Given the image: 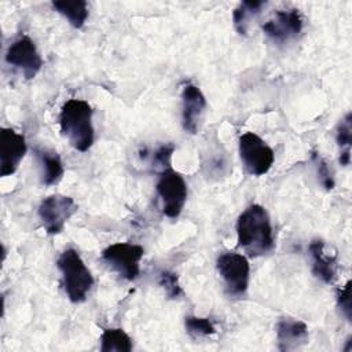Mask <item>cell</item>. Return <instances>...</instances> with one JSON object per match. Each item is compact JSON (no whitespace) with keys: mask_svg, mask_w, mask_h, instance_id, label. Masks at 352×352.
Masks as SVG:
<instances>
[{"mask_svg":"<svg viewBox=\"0 0 352 352\" xmlns=\"http://www.w3.org/2000/svg\"><path fill=\"white\" fill-rule=\"evenodd\" d=\"M6 62L21 70L25 78H33L43 66V59L36 48L34 41L23 34L14 40L6 52Z\"/></svg>","mask_w":352,"mask_h":352,"instance_id":"9","label":"cell"},{"mask_svg":"<svg viewBox=\"0 0 352 352\" xmlns=\"http://www.w3.org/2000/svg\"><path fill=\"white\" fill-rule=\"evenodd\" d=\"M217 271L230 296L242 297L248 292L250 279V265L243 254L224 252L217 257Z\"/></svg>","mask_w":352,"mask_h":352,"instance_id":"6","label":"cell"},{"mask_svg":"<svg viewBox=\"0 0 352 352\" xmlns=\"http://www.w3.org/2000/svg\"><path fill=\"white\" fill-rule=\"evenodd\" d=\"M304 26L302 16L297 8L278 10L271 19L263 25V30L274 43H287L296 38Z\"/></svg>","mask_w":352,"mask_h":352,"instance_id":"10","label":"cell"},{"mask_svg":"<svg viewBox=\"0 0 352 352\" xmlns=\"http://www.w3.org/2000/svg\"><path fill=\"white\" fill-rule=\"evenodd\" d=\"M312 158H314V161L316 164V170H318V176H319V180H320L322 186L326 190H331L334 187V179H333V173H331L329 165L316 153L312 155Z\"/></svg>","mask_w":352,"mask_h":352,"instance_id":"23","label":"cell"},{"mask_svg":"<svg viewBox=\"0 0 352 352\" xmlns=\"http://www.w3.org/2000/svg\"><path fill=\"white\" fill-rule=\"evenodd\" d=\"M62 274V285L72 302H82L94 286V276L77 250L66 249L56 260Z\"/></svg>","mask_w":352,"mask_h":352,"instance_id":"3","label":"cell"},{"mask_svg":"<svg viewBox=\"0 0 352 352\" xmlns=\"http://www.w3.org/2000/svg\"><path fill=\"white\" fill-rule=\"evenodd\" d=\"M184 326H186V331L194 338L208 337L216 333L213 323L208 318H198V316L188 315L184 319Z\"/></svg>","mask_w":352,"mask_h":352,"instance_id":"20","label":"cell"},{"mask_svg":"<svg viewBox=\"0 0 352 352\" xmlns=\"http://www.w3.org/2000/svg\"><path fill=\"white\" fill-rule=\"evenodd\" d=\"M263 7H265V1H242L232 12L235 30L245 36L250 28V23L261 12Z\"/></svg>","mask_w":352,"mask_h":352,"instance_id":"17","label":"cell"},{"mask_svg":"<svg viewBox=\"0 0 352 352\" xmlns=\"http://www.w3.org/2000/svg\"><path fill=\"white\" fill-rule=\"evenodd\" d=\"M312 260V274L322 282L330 285L337 278V254L330 250L322 239H312L308 246Z\"/></svg>","mask_w":352,"mask_h":352,"instance_id":"13","label":"cell"},{"mask_svg":"<svg viewBox=\"0 0 352 352\" xmlns=\"http://www.w3.org/2000/svg\"><path fill=\"white\" fill-rule=\"evenodd\" d=\"M236 236L238 246L248 256L258 257L270 253L275 246V241L265 208L257 204L248 206L236 220Z\"/></svg>","mask_w":352,"mask_h":352,"instance_id":"1","label":"cell"},{"mask_svg":"<svg viewBox=\"0 0 352 352\" xmlns=\"http://www.w3.org/2000/svg\"><path fill=\"white\" fill-rule=\"evenodd\" d=\"M205 109L206 99L202 91L194 84H187L182 91V124L186 132L197 133Z\"/></svg>","mask_w":352,"mask_h":352,"instance_id":"12","label":"cell"},{"mask_svg":"<svg viewBox=\"0 0 352 352\" xmlns=\"http://www.w3.org/2000/svg\"><path fill=\"white\" fill-rule=\"evenodd\" d=\"M52 7L60 15H63L69 21V23L76 29L82 28L88 18V4L85 0L52 1Z\"/></svg>","mask_w":352,"mask_h":352,"instance_id":"16","label":"cell"},{"mask_svg":"<svg viewBox=\"0 0 352 352\" xmlns=\"http://www.w3.org/2000/svg\"><path fill=\"white\" fill-rule=\"evenodd\" d=\"M0 176L12 175L26 154L25 136L11 128H1L0 132Z\"/></svg>","mask_w":352,"mask_h":352,"instance_id":"11","label":"cell"},{"mask_svg":"<svg viewBox=\"0 0 352 352\" xmlns=\"http://www.w3.org/2000/svg\"><path fill=\"white\" fill-rule=\"evenodd\" d=\"M173 150H175L173 144H162V146H160L158 150H155L153 153V157H151L153 164L160 166L161 170L165 169V168H169Z\"/></svg>","mask_w":352,"mask_h":352,"instance_id":"24","label":"cell"},{"mask_svg":"<svg viewBox=\"0 0 352 352\" xmlns=\"http://www.w3.org/2000/svg\"><path fill=\"white\" fill-rule=\"evenodd\" d=\"M158 283L164 289L168 298H177L182 294V287H180V283H179V278L172 271H161Z\"/></svg>","mask_w":352,"mask_h":352,"instance_id":"21","label":"cell"},{"mask_svg":"<svg viewBox=\"0 0 352 352\" xmlns=\"http://www.w3.org/2000/svg\"><path fill=\"white\" fill-rule=\"evenodd\" d=\"M337 304L341 309L342 315L346 320L352 319V308H351V280H348L342 287L337 290Z\"/></svg>","mask_w":352,"mask_h":352,"instance_id":"22","label":"cell"},{"mask_svg":"<svg viewBox=\"0 0 352 352\" xmlns=\"http://www.w3.org/2000/svg\"><path fill=\"white\" fill-rule=\"evenodd\" d=\"M92 107L87 100L69 99L60 109L59 126L62 135L80 153L88 151L95 139Z\"/></svg>","mask_w":352,"mask_h":352,"instance_id":"2","label":"cell"},{"mask_svg":"<svg viewBox=\"0 0 352 352\" xmlns=\"http://www.w3.org/2000/svg\"><path fill=\"white\" fill-rule=\"evenodd\" d=\"M144 249L129 242H117L102 252V260L126 280H135L140 272Z\"/></svg>","mask_w":352,"mask_h":352,"instance_id":"7","label":"cell"},{"mask_svg":"<svg viewBox=\"0 0 352 352\" xmlns=\"http://www.w3.org/2000/svg\"><path fill=\"white\" fill-rule=\"evenodd\" d=\"M133 348L132 338L122 329H104L100 336V351L131 352Z\"/></svg>","mask_w":352,"mask_h":352,"instance_id":"18","label":"cell"},{"mask_svg":"<svg viewBox=\"0 0 352 352\" xmlns=\"http://www.w3.org/2000/svg\"><path fill=\"white\" fill-rule=\"evenodd\" d=\"M77 212V205L72 197L54 194L44 198L38 206V217L44 230L50 235L63 231L67 220Z\"/></svg>","mask_w":352,"mask_h":352,"instance_id":"8","label":"cell"},{"mask_svg":"<svg viewBox=\"0 0 352 352\" xmlns=\"http://www.w3.org/2000/svg\"><path fill=\"white\" fill-rule=\"evenodd\" d=\"M307 324L296 318L285 316L276 323V341L279 351H294L308 342Z\"/></svg>","mask_w":352,"mask_h":352,"instance_id":"14","label":"cell"},{"mask_svg":"<svg viewBox=\"0 0 352 352\" xmlns=\"http://www.w3.org/2000/svg\"><path fill=\"white\" fill-rule=\"evenodd\" d=\"M37 158L41 165V182L44 186L56 184L63 176V164L58 153L50 150H36Z\"/></svg>","mask_w":352,"mask_h":352,"instance_id":"15","label":"cell"},{"mask_svg":"<svg viewBox=\"0 0 352 352\" xmlns=\"http://www.w3.org/2000/svg\"><path fill=\"white\" fill-rule=\"evenodd\" d=\"M239 157L249 175H265L275 161L274 150L254 132H245L238 142Z\"/></svg>","mask_w":352,"mask_h":352,"instance_id":"4","label":"cell"},{"mask_svg":"<svg viewBox=\"0 0 352 352\" xmlns=\"http://www.w3.org/2000/svg\"><path fill=\"white\" fill-rule=\"evenodd\" d=\"M155 188L162 205V213L166 217L176 219L182 213L187 199V184L184 177L172 169V166L165 168L160 172Z\"/></svg>","mask_w":352,"mask_h":352,"instance_id":"5","label":"cell"},{"mask_svg":"<svg viewBox=\"0 0 352 352\" xmlns=\"http://www.w3.org/2000/svg\"><path fill=\"white\" fill-rule=\"evenodd\" d=\"M336 140L340 147V164L346 166L351 162V143H352V116L348 113L337 126Z\"/></svg>","mask_w":352,"mask_h":352,"instance_id":"19","label":"cell"}]
</instances>
